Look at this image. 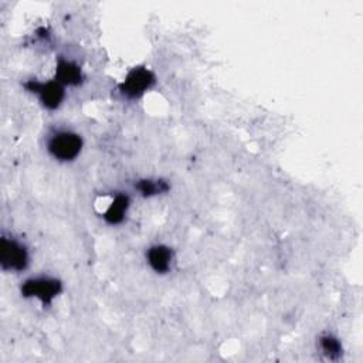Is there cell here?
I'll list each match as a JSON object with an SVG mask.
<instances>
[{
    "label": "cell",
    "instance_id": "cell-7",
    "mask_svg": "<svg viewBox=\"0 0 363 363\" xmlns=\"http://www.w3.org/2000/svg\"><path fill=\"white\" fill-rule=\"evenodd\" d=\"M55 81L61 85H79L82 82V71L75 62L60 58L55 67Z\"/></svg>",
    "mask_w": 363,
    "mask_h": 363
},
{
    "label": "cell",
    "instance_id": "cell-5",
    "mask_svg": "<svg viewBox=\"0 0 363 363\" xmlns=\"http://www.w3.org/2000/svg\"><path fill=\"white\" fill-rule=\"evenodd\" d=\"M24 88L33 94H35L40 99V102L47 108V109H57L65 96L64 86L54 81H47V82H40L37 79H30L24 82Z\"/></svg>",
    "mask_w": 363,
    "mask_h": 363
},
{
    "label": "cell",
    "instance_id": "cell-8",
    "mask_svg": "<svg viewBox=\"0 0 363 363\" xmlns=\"http://www.w3.org/2000/svg\"><path fill=\"white\" fill-rule=\"evenodd\" d=\"M129 207V197L126 194H116L112 203L108 206L106 211L104 213V218L108 224H119L123 221L125 214Z\"/></svg>",
    "mask_w": 363,
    "mask_h": 363
},
{
    "label": "cell",
    "instance_id": "cell-1",
    "mask_svg": "<svg viewBox=\"0 0 363 363\" xmlns=\"http://www.w3.org/2000/svg\"><path fill=\"white\" fill-rule=\"evenodd\" d=\"M50 155L60 162L74 160L82 149V138L71 130H60L48 140Z\"/></svg>",
    "mask_w": 363,
    "mask_h": 363
},
{
    "label": "cell",
    "instance_id": "cell-6",
    "mask_svg": "<svg viewBox=\"0 0 363 363\" xmlns=\"http://www.w3.org/2000/svg\"><path fill=\"white\" fill-rule=\"evenodd\" d=\"M146 259L155 272L166 274V272H169L172 261H173V251L166 245L157 244L147 250Z\"/></svg>",
    "mask_w": 363,
    "mask_h": 363
},
{
    "label": "cell",
    "instance_id": "cell-10",
    "mask_svg": "<svg viewBox=\"0 0 363 363\" xmlns=\"http://www.w3.org/2000/svg\"><path fill=\"white\" fill-rule=\"evenodd\" d=\"M319 345L320 349L323 352V354L330 359V360H336L340 357L342 354V345L339 342L337 337L332 336V335H323L319 337Z\"/></svg>",
    "mask_w": 363,
    "mask_h": 363
},
{
    "label": "cell",
    "instance_id": "cell-9",
    "mask_svg": "<svg viewBox=\"0 0 363 363\" xmlns=\"http://www.w3.org/2000/svg\"><path fill=\"white\" fill-rule=\"evenodd\" d=\"M135 187L145 197L156 196V194H160V193H164V191L169 190V184L166 182H163V180H150V179L139 180Z\"/></svg>",
    "mask_w": 363,
    "mask_h": 363
},
{
    "label": "cell",
    "instance_id": "cell-3",
    "mask_svg": "<svg viewBox=\"0 0 363 363\" xmlns=\"http://www.w3.org/2000/svg\"><path fill=\"white\" fill-rule=\"evenodd\" d=\"M155 81L156 78L150 69L145 67H135L128 72L123 82L119 85V91L123 96L135 99L150 89L155 85Z\"/></svg>",
    "mask_w": 363,
    "mask_h": 363
},
{
    "label": "cell",
    "instance_id": "cell-4",
    "mask_svg": "<svg viewBox=\"0 0 363 363\" xmlns=\"http://www.w3.org/2000/svg\"><path fill=\"white\" fill-rule=\"evenodd\" d=\"M0 264L4 271H23L28 264L27 248L14 238L0 240Z\"/></svg>",
    "mask_w": 363,
    "mask_h": 363
},
{
    "label": "cell",
    "instance_id": "cell-2",
    "mask_svg": "<svg viewBox=\"0 0 363 363\" xmlns=\"http://www.w3.org/2000/svg\"><path fill=\"white\" fill-rule=\"evenodd\" d=\"M62 285L57 278L51 277H37V278H30L24 281L21 285L20 291L21 295L26 298H37L41 301V303L50 305L55 296L61 292Z\"/></svg>",
    "mask_w": 363,
    "mask_h": 363
}]
</instances>
